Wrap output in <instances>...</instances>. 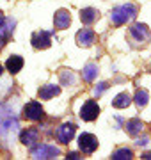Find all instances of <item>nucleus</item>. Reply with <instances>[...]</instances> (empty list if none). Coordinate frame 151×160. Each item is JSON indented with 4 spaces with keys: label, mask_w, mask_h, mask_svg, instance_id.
Masks as SVG:
<instances>
[{
    "label": "nucleus",
    "mask_w": 151,
    "mask_h": 160,
    "mask_svg": "<svg viewBox=\"0 0 151 160\" xmlns=\"http://www.w3.org/2000/svg\"><path fill=\"white\" fill-rule=\"evenodd\" d=\"M20 128L18 118L7 105H0V137H9L14 135Z\"/></svg>",
    "instance_id": "nucleus-1"
},
{
    "label": "nucleus",
    "mask_w": 151,
    "mask_h": 160,
    "mask_svg": "<svg viewBox=\"0 0 151 160\" xmlns=\"http://www.w3.org/2000/svg\"><path fill=\"white\" fill-rule=\"evenodd\" d=\"M137 6L132 4V2H126L123 6H117L112 9L110 12V22L114 25H124L126 22H132L135 16H137Z\"/></svg>",
    "instance_id": "nucleus-2"
},
{
    "label": "nucleus",
    "mask_w": 151,
    "mask_h": 160,
    "mask_svg": "<svg viewBox=\"0 0 151 160\" xmlns=\"http://www.w3.org/2000/svg\"><path fill=\"white\" fill-rule=\"evenodd\" d=\"M59 155H61V149L57 146H52V144H41V146L32 149V158L36 160H50L59 157Z\"/></svg>",
    "instance_id": "nucleus-3"
},
{
    "label": "nucleus",
    "mask_w": 151,
    "mask_h": 160,
    "mask_svg": "<svg viewBox=\"0 0 151 160\" xmlns=\"http://www.w3.org/2000/svg\"><path fill=\"white\" fill-rule=\"evenodd\" d=\"M23 118L27 121H41L45 118V109L39 102H29L23 107Z\"/></svg>",
    "instance_id": "nucleus-4"
},
{
    "label": "nucleus",
    "mask_w": 151,
    "mask_h": 160,
    "mask_svg": "<svg viewBox=\"0 0 151 160\" xmlns=\"http://www.w3.org/2000/svg\"><path fill=\"white\" fill-rule=\"evenodd\" d=\"M78 148H80V151H84V153H94L96 149H98V139H96V135H93V133H82L80 137H78Z\"/></svg>",
    "instance_id": "nucleus-5"
},
{
    "label": "nucleus",
    "mask_w": 151,
    "mask_h": 160,
    "mask_svg": "<svg viewBox=\"0 0 151 160\" xmlns=\"http://www.w3.org/2000/svg\"><path fill=\"white\" fill-rule=\"evenodd\" d=\"M100 116V105L94 100H87L80 109V118L84 121H94Z\"/></svg>",
    "instance_id": "nucleus-6"
},
{
    "label": "nucleus",
    "mask_w": 151,
    "mask_h": 160,
    "mask_svg": "<svg viewBox=\"0 0 151 160\" xmlns=\"http://www.w3.org/2000/svg\"><path fill=\"white\" fill-rule=\"evenodd\" d=\"M30 43H32V46H34V48H37V50H45V48H48V46L52 45L50 32H46V30H37V32H34V34H32Z\"/></svg>",
    "instance_id": "nucleus-7"
},
{
    "label": "nucleus",
    "mask_w": 151,
    "mask_h": 160,
    "mask_svg": "<svg viewBox=\"0 0 151 160\" xmlns=\"http://www.w3.org/2000/svg\"><path fill=\"white\" fill-rule=\"evenodd\" d=\"M75 133H76V126L73 123H64L57 128V139L62 144H70L71 139L75 137Z\"/></svg>",
    "instance_id": "nucleus-8"
},
{
    "label": "nucleus",
    "mask_w": 151,
    "mask_h": 160,
    "mask_svg": "<svg viewBox=\"0 0 151 160\" xmlns=\"http://www.w3.org/2000/svg\"><path fill=\"white\" fill-rule=\"evenodd\" d=\"M14 25H16V22H14L12 18H6V22L0 25V50L7 45V41L11 39Z\"/></svg>",
    "instance_id": "nucleus-9"
},
{
    "label": "nucleus",
    "mask_w": 151,
    "mask_h": 160,
    "mask_svg": "<svg viewBox=\"0 0 151 160\" xmlns=\"http://www.w3.org/2000/svg\"><path fill=\"white\" fill-rule=\"evenodd\" d=\"M53 23H55V29H59V30L68 29L71 23V14L66 9H59L55 12V16H53Z\"/></svg>",
    "instance_id": "nucleus-10"
},
{
    "label": "nucleus",
    "mask_w": 151,
    "mask_h": 160,
    "mask_svg": "<svg viewBox=\"0 0 151 160\" xmlns=\"http://www.w3.org/2000/svg\"><path fill=\"white\" fill-rule=\"evenodd\" d=\"M130 34L134 36L137 41H146L149 39V29H148V25H144V23H135V25H132V29H130Z\"/></svg>",
    "instance_id": "nucleus-11"
},
{
    "label": "nucleus",
    "mask_w": 151,
    "mask_h": 160,
    "mask_svg": "<svg viewBox=\"0 0 151 160\" xmlns=\"http://www.w3.org/2000/svg\"><path fill=\"white\" fill-rule=\"evenodd\" d=\"M76 43L78 46H91L94 43V32L91 29H80L76 32Z\"/></svg>",
    "instance_id": "nucleus-12"
},
{
    "label": "nucleus",
    "mask_w": 151,
    "mask_h": 160,
    "mask_svg": "<svg viewBox=\"0 0 151 160\" xmlns=\"http://www.w3.org/2000/svg\"><path fill=\"white\" fill-rule=\"evenodd\" d=\"M37 139H39V130L37 128H27V130L20 133V141L25 146H32L34 142H37Z\"/></svg>",
    "instance_id": "nucleus-13"
},
{
    "label": "nucleus",
    "mask_w": 151,
    "mask_h": 160,
    "mask_svg": "<svg viewBox=\"0 0 151 160\" xmlns=\"http://www.w3.org/2000/svg\"><path fill=\"white\" fill-rule=\"evenodd\" d=\"M59 92H61V87L59 86H55V84H46V86H43L37 91V94H39L41 100H50L53 96H59Z\"/></svg>",
    "instance_id": "nucleus-14"
},
{
    "label": "nucleus",
    "mask_w": 151,
    "mask_h": 160,
    "mask_svg": "<svg viewBox=\"0 0 151 160\" xmlns=\"http://www.w3.org/2000/svg\"><path fill=\"white\" fill-rule=\"evenodd\" d=\"M6 68L11 75H16L20 69L23 68V59L20 57V55H11V57L6 61Z\"/></svg>",
    "instance_id": "nucleus-15"
},
{
    "label": "nucleus",
    "mask_w": 151,
    "mask_h": 160,
    "mask_svg": "<svg viewBox=\"0 0 151 160\" xmlns=\"http://www.w3.org/2000/svg\"><path fill=\"white\" fill-rule=\"evenodd\" d=\"M80 20H82V23H84V25H91V23H94L96 20H98V11H96V9H93V7L82 9Z\"/></svg>",
    "instance_id": "nucleus-16"
},
{
    "label": "nucleus",
    "mask_w": 151,
    "mask_h": 160,
    "mask_svg": "<svg viewBox=\"0 0 151 160\" xmlns=\"http://www.w3.org/2000/svg\"><path fill=\"white\" fill-rule=\"evenodd\" d=\"M130 103H132L130 94H128V92H119V94L112 100V107H114V109H126Z\"/></svg>",
    "instance_id": "nucleus-17"
},
{
    "label": "nucleus",
    "mask_w": 151,
    "mask_h": 160,
    "mask_svg": "<svg viewBox=\"0 0 151 160\" xmlns=\"http://www.w3.org/2000/svg\"><path fill=\"white\" fill-rule=\"evenodd\" d=\"M96 77H98V66L93 64V62L85 64L84 69H82V78L85 80V82H93Z\"/></svg>",
    "instance_id": "nucleus-18"
},
{
    "label": "nucleus",
    "mask_w": 151,
    "mask_h": 160,
    "mask_svg": "<svg viewBox=\"0 0 151 160\" xmlns=\"http://www.w3.org/2000/svg\"><path fill=\"white\" fill-rule=\"evenodd\" d=\"M59 77H61V84L66 87H73L76 84V77L73 71H70V69H61V73H59Z\"/></svg>",
    "instance_id": "nucleus-19"
},
{
    "label": "nucleus",
    "mask_w": 151,
    "mask_h": 160,
    "mask_svg": "<svg viewBox=\"0 0 151 160\" xmlns=\"http://www.w3.org/2000/svg\"><path fill=\"white\" fill-rule=\"evenodd\" d=\"M142 128H144V123H142L140 119H137V118H135V119H130L126 123V132L132 135V137L139 135L140 132H142Z\"/></svg>",
    "instance_id": "nucleus-20"
},
{
    "label": "nucleus",
    "mask_w": 151,
    "mask_h": 160,
    "mask_svg": "<svg viewBox=\"0 0 151 160\" xmlns=\"http://www.w3.org/2000/svg\"><path fill=\"white\" fill-rule=\"evenodd\" d=\"M148 100H149V92L146 91V89H137V92H135V96H134V102L139 109L148 105Z\"/></svg>",
    "instance_id": "nucleus-21"
},
{
    "label": "nucleus",
    "mask_w": 151,
    "mask_h": 160,
    "mask_svg": "<svg viewBox=\"0 0 151 160\" xmlns=\"http://www.w3.org/2000/svg\"><path fill=\"white\" fill-rule=\"evenodd\" d=\"M134 158V151L128 148H119L112 153V160H130Z\"/></svg>",
    "instance_id": "nucleus-22"
},
{
    "label": "nucleus",
    "mask_w": 151,
    "mask_h": 160,
    "mask_svg": "<svg viewBox=\"0 0 151 160\" xmlns=\"http://www.w3.org/2000/svg\"><path fill=\"white\" fill-rule=\"evenodd\" d=\"M107 89H109V84H107V82H100L98 86L94 87V94H96V96H101Z\"/></svg>",
    "instance_id": "nucleus-23"
},
{
    "label": "nucleus",
    "mask_w": 151,
    "mask_h": 160,
    "mask_svg": "<svg viewBox=\"0 0 151 160\" xmlns=\"http://www.w3.org/2000/svg\"><path fill=\"white\" fill-rule=\"evenodd\" d=\"M148 142H149V137H142V139H137V141H135L137 146H146Z\"/></svg>",
    "instance_id": "nucleus-24"
},
{
    "label": "nucleus",
    "mask_w": 151,
    "mask_h": 160,
    "mask_svg": "<svg viewBox=\"0 0 151 160\" xmlns=\"http://www.w3.org/2000/svg\"><path fill=\"white\" fill-rule=\"evenodd\" d=\"M68 158L76 160V158H78V153H76V151H73V153H68Z\"/></svg>",
    "instance_id": "nucleus-25"
},
{
    "label": "nucleus",
    "mask_w": 151,
    "mask_h": 160,
    "mask_svg": "<svg viewBox=\"0 0 151 160\" xmlns=\"http://www.w3.org/2000/svg\"><path fill=\"white\" fill-rule=\"evenodd\" d=\"M142 158H146V160H149V158H151V151H149V153H144V155H142Z\"/></svg>",
    "instance_id": "nucleus-26"
},
{
    "label": "nucleus",
    "mask_w": 151,
    "mask_h": 160,
    "mask_svg": "<svg viewBox=\"0 0 151 160\" xmlns=\"http://www.w3.org/2000/svg\"><path fill=\"white\" fill-rule=\"evenodd\" d=\"M6 22V16H4V14H2V12H0V25H2V23Z\"/></svg>",
    "instance_id": "nucleus-27"
},
{
    "label": "nucleus",
    "mask_w": 151,
    "mask_h": 160,
    "mask_svg": "<svg viewBox=\"0 0 151 160\" xmlns=\"http://www.w3.org/2000/svg\"><path fill=\"white\" fill-rule=\"evenodd\" d=\"M2 73H4V69H2V64H0V77H2Z\"/></svg>",
    "instance_id": "nucleus-28"
}]
</instances>
